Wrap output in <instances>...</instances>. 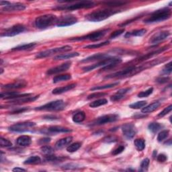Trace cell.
<instances>
[{"instance_id": "obj_1", "label": "cell", "mask_w": 172, "mask_h": 172, "mask_svg": "<svg viewBox=\"0 0 172 172\" xmlns=\"http://www.w3.org/2000/svg\"><path fill=\"white\" fill-rule=\"evenodd\" d=\"M167 58H157V59L152 60L151 61L146 62L143 64H140L138 65H131L129 66V67L125 68L124 69L121 70L120 71L108 75L105 78V79H114V78L121 79V78H126L133 76L136 75V74L144 71V70L151 68L154 67V66L158 65L160 63H162V62H165Z\"/></svg>"}, {"instance_id": "obj_2", "label": "cell", "mask_w": 172, "mask_h": 172, "mask_svg": "<svg viewBox=\"0 0 172 172\" xmlns=\"http://www.w3.org/2000/svg\"><path fill=\"white\" fill-rule=\"evenodd\" d=\"M120 10H113V9H105V10H96L94 11H92L91 13H89L88 14L85 15V18L88 20L93 22H101L104 19L110 18L111 15H114L117 13L120 12Z\"/></svg>"}, {"instance_id": "obj_3", "label": "cell", "mask_w": 172, "mask_h": 172, "mask_svg": "<svg viewBox=\"0 0 172 172\" xmlns=\"http://www.w3.org/2000/svg\"><path fill=\"white\" fill-rule=\"evenodd\" d=\"M171 15V10L168 7H163L153 11L149 16L144 19V22L146 24H152V23L160 22L169 19Z\"/></svg>"}, {"instance_id": "obj_4", "label": "cell", "mask_w": 172, "mask_h": 172, "mask_svg": "<svg viewBox=\"0 0 172 172\" xmlns=\"http://www.w3.org/2000/svg\"><path fill=\"white\" fill-rule=\"evenodd\" d=\"M57 18L53 14H46L38 16L35 19V26L38 29H46L56 24Z\"/></svg>"}, {"instance_id": "obj_5", "label": "cell", "mask_w": 172, "mask_h": 172, "mask_svg": "<svg viewBox=\"0 0 172 172\" xmlns=\"http://www.w3.org/2000/svg\"><path fill=\"white\" fill-rule=\"evenodd\" d=\"M96 6V3L90 1H83L80 2H76L71 4L68 5H62V6H57L56 7H53L54 10H76L84 8H91V7H95Z\"/></svg>"}, {"instance_id": "obj_6", "label": "cell", "mask_w": 172, "mask_h": 172, "mask_svg": "<svg viewBox=\"0 0 172 172\" xmlns=\"http://www.w3.org/2000/svg\"><path fill=\"white\" fill-rule=\"evenodd\" d=\"M121 62H122V59H121V58L110 57V58H105V59L100 61L98 62H97V63H95V64L89 65V66H87V67H85L83 68V70L85 72H88V71H92V70L95 69L96 68H98L100 67H105V66L110 65L112 64L119 65Z\"/></svg>"}, {"instance_id": "obj_7", "label": "cell", "mask_w": 172, "mask_h": 172, "mask_svg": "<svg viewBox=\"0 0 172 172\" xmlns=\"http://www.w3.org/2000/svg\"><path fill=\"white\" fill-rule=\"evenodd\" d=\"M110 30V28H108V29L96 31V32H93L92 33L85 35V36H83V37L71 38L70 39V41H81L89 40V41H97L101 40V38H103V37H104L105 35Z\"/></svg>"}, {"instance_id": "obj_8", "label": "cell", "mask_w": 172, "mask_h": 172, "mask_svg": "<svg viewBox=\"0 0 172 172\" xmlns=\"http://www.w3.org/2000/svg\"><path fill=\"white\" fill-rule=\"evenodd\" d=\"M67 104L63 100H58L50 101L41 106L35 108L36 110H49V111H61L64 110Z\"/></svg>"}, {"instance_id": "obj_9", "label": "cell", "mask_w": 172, "mask_h": 172, "mask_svg": "<svg viewBox=\"0 0 172 172\" xmlns=\"http://www.w3.org/2000/svg\"><path fill=\"white\" fill-rule=\"evenodd\" d=\"M36 127V123L32 122H23L11 125L8 129L11 132H30L34 130V127Z\"/></svg>"}, {"instance_id": "obj_10", "label": "cell", "mask_w": 172, "mask_h": 172, "mask_svg": "<svg viewBox=\"0 0 172 172\" xmlns=\"http://www.w3.org/2000/svg\"><path fill=\"white\" fill-rule=\"evenodd\" d=\"M71 49H72L71 46H68V45L61 46V47L46 50H45V51H42L41 53H38L36 55V58H42L48 57L50 56H52V55H53V54H56V53L69 51V50H71Z\"/></svg>"}, {"instance_id": "obj_11", "label": "cell", "mask_w": 172, "mask_h": 172, "mask_svg": "<svg viewBox=\"0 0 172 172\" xmlns=\"http://www.w3.org/2000/svg\"><path fill=\"white\" fill-rule=\"evenodd\" d=\"M118 119H119V116L117 114H112L104 115L102 116H100L99 118H96L95 120H93L90 124V126L91 127L100 126V125H103L107 123H114Z\"/></svg>"}, {"instance_id": "obj_12", "label": "cell", "mask_w": 172, "mask_h": 172, "mask_svg": "<svg viewBox=\"0 0 172 172\" xmlns=\"http://www.w3.org/2000/svg\"><path fill=\"white\" fill-rule=\"evenodd\" d=\"M26 30V27L22 24H16L6 29L1 34V37H14L21 34Z\"/></svg>"}, {"instance_id": "obj_13", "label": "cell", "mask_w": 172, "mask_h": 172, "mask_svg": "<svg viewBox=\"0 0 172 172\" xmlns=\"http://www.w3.org/2000/svg\"><path fill=\"white\" fill-rule=\"evenodd\" d=\"M77 22V18L72 15H63L57 18L56 25L58 27H63L73 25Z\"/></svg>"}, {"instance_id": "obj_14", "label": "cell", "mask_w": 172, "mask_h": 172, "mask_svg": "<svg viewBox=\"0 0 172 172\" xmlns=\"http://www.w3.org/2000/svg\"><path fill=\"white\" fill-rule=\"evenodd\" d=\"M122 131L124 137L128 140L134 138V136L137 132V130H136L135 124L132 123H127L123 124L122 126Z\"/></svg>"}, {"instance_id": "obj_15", "label": "cell", "mask_w": 172, "mask_h": 172, "mask_svg": "<svg viewBox=\"0 0 172 172\" xmlns=\"http://www.w3.org/2000/svg\"><path fill=\"white\" fill-rule=\"evenodd\" d=\"M72 131L71 129L59 127V126H52L49 127L46 130L42 131V133H44L46 135H53V134H57V133H67V132H71Z\"/></svg>"}, {"instance_id": "obj_16", "label": "cell", "mask_w": 172, "mask_h": 172, "mask_svg": "<svg viewBox=\"0 0 172 172\" xmlns=\"http://www.w3.org/2000/svg\"><path fill=\"white\" fill-rule=\"evenodd\" d=\"M170 35V31H161L157 33H155L153 36H152L149 40V43L152 45L157 44L161 41L166 40Z\"/></svg>"}, {"instance_id": "obj_17", "label": "cell", "mask_w": 172, "mask_h": 172, "mask_svg": "<svg viewBox=\"0 0 172 172\" xmlns=\"http://www.w3.org/2000/svg\"><path fill=\"white\" fill-rule=\"evenodd\" d=\"M71 66V62H66L65 63H62L60 65L57 66L55 67H53L49 69L47 71H46V74L49 75H54V74L64 72L65 71H67Z\"/></svg>"}, {"instance_id": "obj_18", "label": "cell", "mask_w": 172, "mask_h": 172, "mask_svg": "<svg viewBox=\"0 0 172 172\" xmlns=\"http://www.w3.org/2000/svg\"><path fill=\"white\" fill-rule=\"evenodd\" d=\"M38 97H39V96H32V95H31V96H24V97H19V98H18V99L11 100H10L8 102L10 104H14V105H17V104L19 105V104H22L29 103V102H31V101H35L38 98Z\"/></svg>"}, {"instance_id": "obj_19", "label": "cell", "mask_w": 172, "mask_h": 172, "mask_svg": "<svg viewBox=\"0 0 172 172\" xmlns=\"http://www.w3.org/2000/svg\"><path fill=\"white\" fill-rule=\"evenodd\" d=\"M26 9V6L21 3H11L10 4L3 7L2 8V11L4 12H11V11H22Z\"/></svg>"}, {"instance_id": "obj_20", "label": "cell", "mask_w": 172, "mask_h": 172, "mask_svg": "<svg viewBox=\"0 0 172 172\" xmlns=\"http://www.w3.org/2000/svg\"><path fill=\"white\" fill-rule=\"evenodd\" d=\"M111 57L108 54H105V53H98V54H95L93 55L89 56L87 58H84L81 61L82 62H92V61H101L105 59V58Z\"/></svg>"}, {"instance_id": "obj_21", "label": "cell", "mask_w": 172, "mask_h": 172, "mask_svg": "<svg viewBox=\"0 0 172 172\" xmlns=\"http://www.w3.org/2000/svg\"><path fill=\"white\" fill-rule=\"evenodd\" d=\"M27 86L26 81L24 80H19L14 82L12 84H6L2 86V88L6 89H21L26 88Z\"/></svg>"}, {"instance_id": "obj_22", "label": "cell", "mask_w": 172, "mask_h": 172, "mask_svg": "<svg viewBox=\"0 0 172 172\" xmlns=\"http://www.w3.org/2000/svg\"><path fill=\"white\" fill-rule=\"evenodd\" d=\"M73 137L72 136H67L63 139L58 140L55 144V147L57 149H61L66 147H67L69 144L72 142Z\"/></svg>"}, {"instance_id": "obj_23", "label": "cell", "mask_w": 172, "mask_h": 172, "mask_svg": "<svg viewBox=\"0 0 172 172\" xmlns=\"http://www.w3.org/2000/svg\"><path fill=\"white\" fill-rule=\"evenodd\" d=\"M76 87V84H72L70 85H67L65 86H62V87H60V88H57L55 89H54L52 93L53 94H61V93L68 92L69 90H71L73 88H75Z\"/></svg>"}, {"instance_id": "obj_24", "label": "cell", "mask_w": 172, "mask_h": 172, "mask_svg": "<svg viewBox=\"0 0 172 172\" xmlns=\"http://www.w3.org/2000/svg\"><path fill=\"white\" fill-rule=\"evenodd\" d=\"M31 143H32V140H31V138L29 136L22 135L19 136V137L16 139L17 144L22 147L29 146L31 144Z\"/></svg>"}, {"instance_id": "obj_25", "label": "cell", "mask_w": 172, "mask_h": 172, "mask_svg": "<svg viewBox=\"0 0 172 172\" xmlns=\"http://www.w3.org/2000/svg\"><path fill=\"white\" fill-rule=\"evenodd\" d=\"M160 105H161V103L159 102V101H155V102L152 103L143 108L142 109L141 112L143 113V114H148V113L153 112V111L157 110V109L160 106Z\"/></svg>"}, {"instance_id": "obj_26", "label": "cell", "mask_w": 172, "mask_h": 172, "mask_svg": "<svg viewBox=\"0 0 172 172\" xmlns=\"http://www.w3.org/2000/svg\"><path fill=\"white\" fill-rule=\"evenodd\" d=\"M36 45L37 44L35 42H30V43H28V44H23L15 46V47L11 49V50H12V51H15V50H16V51H20V50H30L33 49Z\"/></svg>"}, {"instance_id": "obj_27", "label": "cell", "mask_w": 172, "mask_h": 172, "mask_svg": "<svg viewBox=\"0 0 172 172\" xmlns=\"http://www.w3.org/2000/svg\"><path fill=\"white\" fill-rule=\"evenodd\" d=\"M80 55L79 53H65V54H61L58 55L54 57V60L57 61V60H65V59H68L70 58H73L75 57H77Z\"/></svg>"}, {"instance_id": "obj_28", "label": "cell", "mask_w": 172, "mask_h": 172, "mask_svg": "<svg viewBox=\"0 0 172 172\" xmlns=\"http://www.w3.org/2000/svg\"><path fill=\"white\" fill-rule=\"evenodd\" d=\"M147 32L146 29H139V30H135L131 32H128L125 34V38H129L131 37H142L144 34H145Z\"/></svg>"}, {"instance_id": "obj_29", "label": "cell", "mask_w": 172, "mask_h": 172, "mask_svg": "<svg viewBox=\"0 0 172 172\" xmlns=\"http://www.w3.org/2000/svg\"><path fill=\"white\" fill-rule=\"evenodd\" d=\"M85 118V114L84 112H77L75 114H74L72 119L74 123H82Z\"/></svg>"}, {"instance_id": "obj_30", "label": "cell", "mask_w": 172, "mask_h": 172, "mask_svg": "<svg viewBox=\"0 0 172 172\" xmlns=\"http://www.w3.org/2000/svg\"><path fill=\"white\" fill-rule=\"evenodd\" d=\"M41 163V159L38 156H32L25 160L24 164L25 165H35Z\"/></svg>"}, {"instance_id": "obj_31", "label": "cell", "mask_w": 172, "mask_h": 172, "mask_svg": "<svg viewBox=\"0 0 172 172\" xmlns=\"http://www.w3.org/2000/svg\"><path fill=\"white\" fill-rule=\"evenodd\" d=\"M163 128L162 124L157 123H151L148 126V128L151 132L155 133V132H158L159 130H161V128Z\"/></svg>"}, {"instance_id": "obj_32", "label": "cell", "mask_w": 172, "mask_h": 172, "mask_svg": "<svg viewBox=\"0 0 172 172\" xmlns=\"http://www.w3.org/2000/svg\"><path fill=\"white\" fill-rule=\"evenodd\" d=\"M135 146L139 151H142L145 148V142L143 139H136L134 141Z\"/></svg>"}, {"instance_id": "obj_33", "label": "cell", "mask_w": 172, "mask_h": 172, "mask_svg": "<svg viewBox=\"0 0 172 172\" xmlns=\"http://www.w3.org/2000/svg\"><path fill=\"white\" fill-rule=\"evenodd\" d=\"M71 79V75H69V74H65V75H57L53 78V83L57 84L58 83V82L67 81Z\"/></svg>"}, {"instance_id": "obj_34", "label": "cell", "mask_w": 172, "mask_h": 172, "mask_svg": "<svg viewBox=\"0 0 172 172\" xmlns=\"http://www.w3.org/2000/svg\"><path fill=\"white\" fill-rule=\"evenodd\" d=\"M118 84H119V82H115V83L110 84H107V85H104L96 86V87H93V88H91V90H92V91H94V90H101V89H108V88H114L115 86L118 85Z\"/></svg>"}, {"instance_id": "obj_35", "label": "cell", "mask_w": 172, "mask_h": 172, "mask_svg": "<svg viewBox=\"0 0 172 172\" xmlns=\"http://www.w3.org/2000/svg\"><path fill=\"white\" fill-rule=\"evenodd\" d=\"M108 100L106 99H100V100H97L94 101H92V103L89 104V106L92 108H97L99 106H101V105H103L105 104H108Z\"/></svg>"}, {"instance_id": "obj_36", "label": "cell", "mask_w": 172, "mask_h": 172, "mask_svg": "<svg viewBox=\"0 0 172 172\" xmlns=\"http://www.w3.org/2000/svg\"><path fill=\"white\" fill-rule=\"evenodd\" d=\"M127 2H121V1H118V2H103L104 4H105V6H107L108 7H118V6H124L125 4H127Z\"/></svg>"}, {"instance_id": "obj_37", "label": "cell", "mask_w": 172, "mask_h": 172, "mask_svg": "<svg viewBox=\"0 0 172 172\" xmlns=\"http://www.w3.org/2000/svg\"><path fill=\"white\" fill-rule=\"evenodd\" d=\"M81 144L80 143H75L70 144L67 147V151L69 153H73L77 151L81 147Z\"/></svg>"}, {"instance_id": "obj_38", "label": "cell", "mask_w": 172, "mask_h": 172, "mask_svg": "<svg viewBox=\"0 0 172 172\" xmlns=\"http://www.w3.org/2000/svg\"><path fill=\"white\" fill-rule=\"evenodd\" d=\"M109 43H110V42H109V41H105V42H101V43H97V44H93V45H88V46H84V48L85 49H98V48H100V47H102V46H104L109 45Z\"/></svg>"}, {"instance_id": "obj_39", "label": "cell", "mask_w": 172, "mask_h": 172, "mask_svg": "<svg viewBox=\"0 0 172 172\" xmlns=\"http://www.w3.org/2000/svg\"><path fill=\"white\" fill-rule=\"evenodd\" d=\"M146 105H147L146 101H137V102L131 104L129 105V107L132 109H140L144 106H145Z\"/></svg>"}, {"instance_id": "obj_40", "label": "cell", "mask_w": 172, "mask_h": 172, "mask_svg": "<svg viewBox=\"0 0 172 172\" xmlns=\"http://www.w3.org/2000/svg\"><path fill=\"white\" fill-rule=\"evenodd\" d=\"M169 132L170 131L169 130H164L162 131L161 132H160L158 136H157V141L158 142H162L163 140H165L168 135H169Z\"/></svg>"}, {"instance_id": "obj_41", "label": "cell", "mask_w": 172, "mask_h": 172, "mask_svg": "<svg viewBox=\"0 0 172 172\" xmlns=\"http://www.w3.org/2000/svg\"><path fill=\"white\" fill-rule=\"evenodd\" d=\"M149 163H150V161L148 158L143 159L142 162H141V163H140L139 170L140 171H147L148 166H149Z\"/></svg>"}, {"instance_id": "obj_42", "label": "cell", "mask_w": 172, "mask_h": 172, "mask_svg": "<svg viewBox=\"0 0 172 172\" xmlns=\"http://www.w3.org/2000/svg\"><path fill=\"white\" fill-rule=\"evenodd\" d=\"M41 150L42 152L45 155H52L54 153V149L50 147V146H48V145H45V146H42L41 148Z\"/></svg>"}, {"instance_id": "obj_43", "label": "cell", "mask_w": 172, "mask_h": 172, "mask_svg": "<svg viewBox=\"0 0 172 172\" xmlns=\"http://www.w3.org/2000/svg\"><path fill=\"white\" fill-rule=\"evenodd\" d=\"M108 93H104V92H97V93H92V94H89L87 99L88 100H91V99H93V98H98V97H104L105 96H106Z\"/></svg>"}, {"instance_id": "obj_44", "label": "cell", "mask_w": 172, "mask_h": 172, "mask_svg": "<svg viewBox=\"0 0 172 172\" xmlns=\"http://www.w3.org/2000/svg\"><path fill=\"white\" fill-rule=\"evenodd\" d=\"M153 88H151L149 89H148L146 91H143V92L139 93L137 96L139 97H148V96H150L151 93H153Z\"/></svg>"}, {"instance_id": "obj_45", "label": "cell", "mask_w": 172, "mask_h": 172, "mask_svg": "<svg viewBox=\"0 0 172 172\" xmlns=\"http://www.w3.org/2000/svg\"><path fill=\"white\" fill-rule=\"evenodd\" d=\"M0 145L2 147H10L12 145V143L9 140L1 137L0 139Z\"/></svg>"}, {"instance_id": "obj_46", "label": "cell", "mask_w": 172, "mask_h": 172, "mask_svg": "<svg viewBox=\"0 0 172 172\" xmlns=\"http://www.w3.org/2000/svg\"><path fill=\"white\" fill-rule=\"evenodd\" d=\"M172 71V67H171V62H170L169 63L167 64L164 68L162 70V73L165 74V75H167L171 73Z\"/></svg>"}, {"instance_id": "obj_47", "label": "cell", "mask_w": 172, "mask_h": 172, "mask_svg": "<svg viewBox=\"0 0 172 172\" xmlns=\"http://www.w3.org/2000/svg\"><path fill=\"white\" fill-rule=\"evenodd\" d=\"M62 158V157H57L56 156L52 155H48L46 157V161L49 162H54V161H60Z\"/></svg>"}, {"instance_id": "obj_48", "label": "cell", "mask_w": 172, "mask_h": 172, "mask_svg": "<svg viewBox=\"0 0 172 172\" xmlns=\"http://www.w3.org/2000/svg\"><path fill=\"white\" fill-rule=\"evenodd\" d=\"M172 110V105H170L169 106L166 107L163 111H161V112L159 113L158 114V117H163L165 116L166 115H167L168 113H170Z\"/></svg>"}, {"instance_id": "obj_49", "label": "cell", "mask_w": 172, "mask_h": 172, "mask_svg": "<svg viewBox=\"0 0 172 172\" xmlns=\"http://www.w3.org/2000/svg\"><path fill=\"white\" fill-rule=\"evenodd\" d=\"M124 31H125V30L124 28L120 29V30H117L114 31V32H112V34H110V38L112 39V38H115L116 37H118V36H120V35H121L123 33H124Z\"/></svg>"}, {"instance_id": "obj_50", "label": "cell", "mask_w": 172, "mask_h": 172, "mask_svg": "<svg viewBox=\"0 0 172 172\" xmlns=\"http://www.w3.org/2000/svg\"><path fill=\"white\" fill-rule=\"evenodd\" d=\"M28 110V108L24 107V108H18L17 109H14L12 111L10 112L11 114H20V113H23L25 111H27Z\"/></svg>"}, {"instance_id": "obj_51", "label": "cell", "mask_w": 172, "mask_h": 172, "mask_svg": "<svg viewBox=\"0 0 172 172\" xmlns=\"http://www.w3.org/2000/svg\"><path fill=\"white\" fill-rule=\"evenodd\" d=\"M124 147L123 146V145H121V146H119L118 147H117L116 148H115L114 150H113L112 151V155H118L121 153H123V151L124 150Z\"/></svg>"}, {"instance_id": "obj_52", "label": "cell", "mask_w": 172, "mask_h": 172, "mask_svg": "<svg viewBox=\"0 0 172 172\" xmlns=\"http://www.w3.org/2000/svg\"><path fill=\"white\" fill-rule=\"evenodd\" d=\"M170 80V79L169 77H161L157 78V79L156 80V81H157L159 84H166Z\"/></svg>"}, {"instance_id": "obj_53", "label": "cell", "mask_w": 172, "mask_h": 172, "mask_svg": "<svg viewBox=\"0 0 172 172\" xmlns=\"http://www.w3.org/2000/svg\"><path fill=\"white\" fill-rule=\"evenodd\" d=\"M77 167L75 164H72V163H68V164H66V165L62 166V168H63L64 170H72V169H76Z\"/></svg>"}, {"instance_id": "obj_54", "label": "cell", "mask_w": 172, "mask_h": 172, "mask_svg": "<svg viewBox=\"0 0 172 172\" xmlns=\"http://www.w3.org/2000/svg\"><path fill=\"white\" fill-rule=\"evenodd\" d=\"M167 159V156L164 154H160L157 156V161L159 162H161V163L165 162Z\"/></svg>"}, {"instance_id": "obj_55", "label": "cell", "mask_w": 172, "mask_h": 172, "mask_svg": "<svg viewBox=\"0 0 172 172\" xmlns=\"http://www.w3.org/2000/svg\"><path fill=\"white\" fill-rule=\"evenodd\" d=\"M117 140H118V139H117V138H116L115 136H108V137H106L105 139H104V141L110 143V142L116 141Z\"/></svg>"}, {"instance_id": "obj_56", "label": "cell", "mask_w": 172, "mask_h": 172, "mask_svg": "<svg viewBox=\"0 0 172 172\" xmlns=\"http://www.w3.org/2000/svg\"><path fill=\"white\" fill-rule=\"evenodd\" d=\"M43 118L46 120H56L58 119V117L53 115H46L43 117Z\"/></svg>"}, {"instance_id": "obj_57", "label": "cell", "mask_w": 172, "mask_h": 172, "mask_svg": "<svg viewBox=\"0 0 172 172\" xmlns=\"http://www.w3.org/2000/svg\"><path fill=\"white\" fill-rule=\"evenodd\" d=\"M50 141V138H44V139H42L39 140V143H40L41 144H45V143H49Z\"/></svg>"}, {"instance_id": "obj_58", "label": "cell", "mask_w": 172, "mask_h": 172, "mask_svg": "<svg viewBox=\"0 0 172 172\" xmlns=\"http://www.w3.org/2000/svg\"><path fill=\"white\" fill-rule=\"evenodd\" d=\"M13 171H26V170H24V169H23V168H20V167H15V168H14V169L12 170Z\"/></svg>"}, {"instance_id": "obj_59", "label": "cell", "mask_w": 172, "mask_h": 172, "mask_svg": "<svg viewBox=\"0 0 172 172\" xmlns=\"http://www.w3.org/2000/svg\"><path fill=\"white\" fill-rule=\"evenodd\" d=\"M156 155H157V151H154V152H153V157H155Z\"/></svg>"}]
</instances>
